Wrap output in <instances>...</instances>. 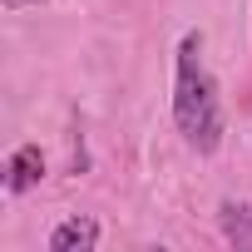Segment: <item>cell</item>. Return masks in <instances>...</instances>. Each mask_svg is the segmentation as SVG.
Returning <instances> with one entry per match:
<instances>
[{
  "instance_id": "cell-4",
  "label": "cell",
  "mask_w": 252,
  "mask_h": 252,
  "mask_svg": "<svg viewBox=\"0 0 252 252\" xmlns=\"http://www.w3.org/2000/svg\"><path fill=\"white\" fill-rule=\"evenodd\" d=\"M218 222H222V237L237 247V252H252V208L247 203H222L218 208Z\"/></svg>"
},
{
  "instance_id": "cell-5",
  "label": "cell",
  "mask_w": 252,
  "mask_h": 252,
  "mask_svg": "<svg viewBox=\"0 0 252 252\" xmlns=\"http://www.w3.org/2000/svg\"><path fill=\"white\" fill-rule=\"evenodd\" d=\"M5 10H20V5H40V0H0Z\"/></svg>"
},
{
  "instance_id": "cell-3",
  "label": "cell",
  "mask_w": 252,
  "mask_h": 252,
  "mask_svg": "<svg viewBox=\"0 0 252 252\" xmlns=\"http://www.w3.org/2000/svg\"><path fill=\"white\" fill-rule=\"evenodd\" d=\"M99 247V222L94 218H64L50 232V252H94Z\"/></svg>"
},
{
  "instance_id": "cell-1",
  "label": "cell",
  "mask_w": 252,
  "mask_h": 252,
  "mask_svg": "<svg viewBox=\"0 0 252 252\" xmlns=\"http://www.w3.org/2000/svg\"><path fill=\"white\" fill-rule=\"evenodd\" d=\"M173 124L188 149L218 154L222 144V104H218V79L203 60V35L188 30L178 45V69H173Z\"/></svg>"
},
{
  "instance_id": "cell-2",
  "label": "cell",
  "mask_w": 252,
  "mask_h": 252,
  "mask_svg": "<svg viewBox=\"0 0 252 252\" xmlns=\"http://www.w3.org/2000/svg\"><path fill=\"white\" fill-rule=\"evenodd\" d=\"M40 178H45V158H40V149H35V144H20V149L5 158V188H10V193H30Z\"/></svg>"
}]
</instances>
